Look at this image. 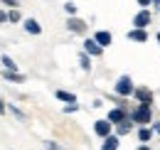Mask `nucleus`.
Instances as JSON below:
<instances>
[{"label":"nucleus","instance_id":"nucleus-1","mask_svg":"<svg viewBox=\"0 0 160 150\" xmlns=\"http://www.w3.org/2000/svg\"><path fill=\"white\" fill-rule=\"evenodd\" d=\"M133 91H136L133 79H131L128 74H123L118 81H116V94H118V96H128V94H133Z\"/></svg>","mask_w":160,"mask_h":150},{"label":"nucleus","instance_id":"nucleus-2","mask_svg":"<svg viewBox=\"0 0 160 150\" xmlns=\"http://www.w3.org/2000/svg\"><path fill=\"white\" fill-rule=\"evenodd\" d=\"M136 123H150V108H148V103H140L138 108L133 111V116H131Z\"/></svg>","mask_w":160,"mask_h":150},{"label":"nucleus","instance_id":"nucleus-3","mask_svg":"<svg viewBox=\"0 0 160 150\" xmlns=\"http://www.w3.org/2000/svg\"><path fill=\"white\" fill-rule=\"evenodd\" d=\"M150 22H153V18H150V12H148V8H143V10H140L138 15L133 18V25H136V27H143V30H145V27H148Z\"/></svg>","mask_w":160,"mask_h":150},{"label":"nucleus","instance_id":"nucleus-4","mask_svg":"<svg viewBox=\"0 0 160 150\" xmlns=\"http://www.w3.org/2000/svg\"><path fill=\"white\" fill-rule=\"evenodd\" d=\"M111 126H113V123H111L108 118H106V121H96V123H94V131H96V135H101V138H108V135H111Z\"/></svg>","mask_w":160,"mask_h":150},{"label":"nucleus","instance_id":"nucleus-5","mask_svg":"<svg viewBox=\"0 0 160 150\" xmlns=\"http://www.w3.org/2000/svg\"><path fill=\"white\" fill-rule=\"evenodd\" d=\"M84 52L91 54V57H99L101 52H103V47H101L96 39H86V42H84Z\"/></svg>","mask_w":160,"mask_h":150},{"label":"nucleus","instance_id":"nucleus-6","mask_svg":"<svg viewBox=\"0 0 160 150\" xmlns=\"http://www.w3.org/2000/svg\"><path fill=\"white\" fill-rule=\"evenodd\" d=\"M67 27L72 30V32H77V35H81V32H86V22L84 20H79V18H69V22H67Z\"/></svg>","mask_w":160,"mask_h":150},{"label":"nucleus","instance_id":"nucleus-7","mask_svg":"<svg viewBox=\"0 0 160 150\" xmlns=\"http://www.w3.org/2000/svg\"><path fill=\"white\" fill-rule=\"evenodd\" d=\"M128 39H133V42H148V32L143 27H133V30H128Z\"/></svg>","mask_w":160,"mask_h":150},{"label":"nucleus","instance_id":"nucleus-8","mask_svg":"<svg viewBox=\"0 0 160 150\" xmlns=\"http://www.w3.org/2000/svg\"><path fill=\"white\" fill-rule=\"evenodd\" d=\"M133 94H136V98H138L140 103H150V101H153V91H150V89H145V86L136 89Z\"/></svg>","mask_w":160,"mask_h":150},{"label":"nucleus","instance_id":"nucleus-9","mask_svg":"<svg viewBox=\"0 0 160 150\" xmlns=\"http://www.w3.org/2000/svg\"><path fill=\"white\" fill-rule=\"evenodd\" d=\"M128 118V113L123 111V108H113V111H108V121L111 123H123Z\"/></svg>","mask_w":160,"mask_h":150},{"label":"nucleus","instance_id":"nucleus-10","mask_svg":"<svg viewBox=\"0 0 160 150\" xmlns=\"http://www.w3.org/2000/svg\"><path fill=\"white\" fill-rule=\"evenodd\" d=\"M94 39H96V42H99L101 47H108V44H111V42H113V37H111V32H106V30H99V32H96V35H94Z\"/></svg>","mask_w":160,"mask_h":150},{"label":"nucleus","instance_id":"nucleus-11","mask_svg":"<svg viewBox=\"0 0 160 150\" xmlns=\"http://www.w3.org/2000/svg\"><path fill=\"white\" fill-rule=\"evenodd\" d=\"M25 30H27L30 35H40V32H42V25L37 22V20L27 18V20H25Z\"/></svg>","mask_w":160,"mask_h":150},{"label":"nucleus","instance_id":"nucleus-12","mask_svg":"<svg viewBox=\"0 0 160 150\" xmlns=\"http://www.w3.org/2000/svg\"><path fill=\"white\" fill-rule=\"evenodd\" d=\"M2 76H5L8 81H12V84H22V81H25V74H20V72H10V69H5Z\"/></svg>","mask_w":160,"mask_h":150},{"label":"nucleus","instance_id":"nucleus-13","mask_svg":"<svg viewBox=\"0 0 160 150\" xmlns=\"http://www.w3.org/2000/svg\"><path fill=\"white\" fill-rule=\"evenodd\" d=\"M116 148H118V138H116V135L103 138V145H101V150H116Z\"/></svg>","mask_w":160,"mask_h":150},{"label":"nucleus","instance_id":"nucleus-14","mask_svg":"<svg viewBox=\"0 0 160 150\" xmlns=\"http://www.w3.org/2000/svg\"><path fill=\"white\" fill-rule=\"evenodd\" d=\"M57 98L59 101H67V103H77V96L72 91H57Z\"/></svg>","mask_w":160,"mask_h":150},{"label":"nucleus","instance_id":"nucleus-15","mask_svg":"<svg viewBox=\"0 0 160 150\" xmlns=\"http://www.w3.org/2000/svg\"><path fill=\"white\" fill-rule=\"evenodd\" d=\"M131 128H133V118H126L123 123L118 126V135H126V133H131Z\"/></svg>","mask_w":160,"mask_h":150},{"label":"nucleus","instance_id":"nucleus-16","mask_svg":"<svg viewBox=\"0 0 160 150\" xmlns=\"http://www.w3.org/2000/svg\"><path fill=\"white\" fill-rule=\"evenodd\" d=\"M89 57H91V54H86V52L79 57V64H81V69H84V72H89V69H91V59H89Z\"/></svg>","mask_w":160,"mask_h":150},{"label":"nucleus","instance_id":"nucleus-17","mask_svg":"<svg viewBox=\"0 0 160 150\" xmlns=\"http://www.w3.org/2000/svg\"><path fill=\"white\" fill-rule=\"evenodd\" d=\"M2 67H5V69H10V72H18V64H15L8 54H2Z\"/></svg>","mask_w":160,"mask_h":150},{"label":"nucleus","instance_id":"nucleus-18","mask_svg":"<svg viewBox=\"0 0 160 150\" xmlns=\"http://www.w3.org/2000/svg\"><path fill=\"white\" fill-rule=\"evenodd\" d=\"M138 138H140V143H145V140H150V138H153V131H150V128H140V131H138Z\"/></svg>","mask_w":160,"mask_h":150},{"label":"nucleus","instance_id":"nucleus-19","mask_svg":"<svg viewBox=\"0 0 160 150\" xmlns=\"http://www.w3.org/2000/svg\"><path fill=\"white\" fill-rule=\"evenodd\" d=\"M8 20H10V22H20V12H18V10H15V8H12V10H10V12H8Z\"/></svg>","mask_w":160,"mask_h":150},{"label":"nucleus","instance_id":"nucleus-20","mask_svg":"<svg viewBox=\"0 0 160 150\" xmlns=\"http://www.w3.org/2000/svg\"><path fill=\"white\" fill-rule=\"evenodd\" d=\"M64 10H67V15H74V12H77V5H74V2H67Z\"/></svg>","mask_w":160,"mask_h":150},{"label":"nucleus","instance_id":"nucleus-21","mask_svg":"<svg viewBox=\"0 0 160 150\" xmlns=\"http://www.w3.org/2000/svg\"><path fill=\"white\" fill-rule=\"evenodd\" d=\"M47 150H64V148H59L54 140H47Z\"/></svg>","mask_w":160,"mask_h":150},{"label":"nucleus","instance_id":"nucleus-22","mask_svg":"<svg viewBox=\"0 0 160 150\" xmlns=\"http://www.w3.org/2000/svg\"><path fill=\"white\" fill-rule=\"evenodd\" d=\"M2 5H10V8H18V0H2Z\"/></svg>","mask_w":160,"mask_h":150},{"label":"nucleus","instance_id":"nucleus-23","mask_svg":"<svg viewBox=\"0 0 160 150\" xmlns=\"http://www.w3.org/2000/svg\"><path fill=\"white\" fill-rule=\"evenodd\" d=\"M150 2H153V0H138V5H140V8H148Z\"/></svg>","mask_w":160,"mask_h":150},{"label":"nucleus","instance_id":"nucleus-24","mask_svg":"<svg viewBox=\"0 0 160 150\" xmlns=\"http://www.w3.org/2000/svg\"><path fill=\"white\" fill-rule=\"evenodd\" d=\"M0 22H8V12L5 10H0Z\"/></svg>","mask_w":160,"mask_h":150},{"label":"nucleus","instance_id":"nucleus-25","mask_svg":"<svg viewBox=\"0 0 160 150\" xmlns=\"http://www.w3.org/2000/svg\"><path fill=\"white\" fill-rule=\"evenodd\" d=\"M2 113H5V101L0 98V116H2Z\"/></svg>","mask_w":160,"mask_h":150},{"label":"nucleus","instance_id":"nucleus-26","mask_svg":"<svg viewBox=\"0 0 160 150\" xmlns=\"http://www.w3.org/2000/svg\"><path fill=\"white\" fill-rule=\"evenodd\" d=\"M136 150H150V148H148V145H140V148H136Z\"/></svg>","mask_w":160,"mask_h":150},{"label":"nucleus","instance_id":"nucleus-27","mask_svg":"<svg viewBox=\"0 0 160 150\" xmlns=\"http://www.w3.org/2000/svg\"><path fill=\"white\" fill-rule=\"evenodd\" d=\"M153 2H155V5H158V8H160V0H153Z\"/></svg>","mask_w":160,"mask_h":150},{"label":"nucleus","instance_id":"nucleus-28","mask_svg":"<svg viewBox=\"0 0 160 150\" xmlns=\"http://www.w3.org/2000/svg\"><path fill=\"white\" fill-rule=\"evenodd\" d=\"M155 131H158V133H160V123H158V126H155Z\"/></svg>","mask_w":160,"mask_h":150},{"label":"nucleus","instance_id":"nucleus-29","mask_svg":"<svg viewBox=\"0 0 160 150\" xmlns=\"http://www.w3.org/2000/svg\"><path fill=\"white\" fill-rule=\"evenodd\" d=\"M158 42H160V32H158Z\"/></svg>","mask_w":160,"mask_h":150}]
</instances>
